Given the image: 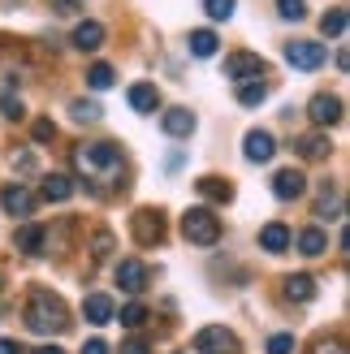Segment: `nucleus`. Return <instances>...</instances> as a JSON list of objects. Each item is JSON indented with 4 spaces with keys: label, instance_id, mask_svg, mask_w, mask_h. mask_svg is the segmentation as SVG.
Wrapping results in <instances>:
<instances>
[{
    "label": "nucleus",
    "instance_id": "obj_1",
    "mask_svg": "<svg viewBox=\"0 0 350 354\" xmlns=\"http://www.w3.org/2000/svg\"><path fill=\"white\" fill-rule=\"evenodd\" d=\"M26 328L39 333V337L65 333V328H69V311H65V303H61L52 290H30V298H26Z\"/></svg>",
    "mask_w": 350,
    "mask_h": 354
},
{
    "label": "nucleus",
    "instance_id": "obj_2",
    "mask_svg": "<svg viewBox=\"0 0 350 354\" xmlns=\"http://www.w3.org/2000/svg\"><path fill=\"white\" fill-rule=\"evenodd\" d=\"M182 234L195 246H217L221 242V216H212V207H190L182 216Z\"/></svg>",
    "mask_w": 350,
    "mask_h": 354
},
{
    "label": "nucleus",
    "instance_id": "obj_3",
    "mask_svg": "<svg viewBox=\"0 0 350 354\" xmlns=\"http://www.w3.org/2000/svg\"><path fill=\"white\" fill-rule=\"evenodd\" d=\"M74 165L82 173H121V151L113 143H82L74 151Z\"/></svg>",
    "mask_w": 350,
    "mask_h": 354
},
{
    "label": "nucleus",
    "instance_id": "obj_4",
    "mask_svg": "<svg viewBox=\"0 0 350 354\" xmlns=\"http://www.w3.org/2000/svg\"><path fill=\"white\" fill-rule=\"evenodd\" d=\"M130 234H134V242H138V246H160L169 229H165V216H160V212L138 207L134 216H130Z\"/></svg>",
    "mask_w": 350,
    "mask_h": 354
},
{
    "label": "nucleus",
    "instance_id": "obj_5",
    "mask_svg": "<svg viewBox=\"0 0 350 354\" xmlns=\"http://www.w3.org/2000/svg\"><path fill=\"white\" fill-rule=\"evenodd\" d=\"M195 354H238V337L225 324H203L195 333Z\"/></svg>",
    "mask_w": 350,
    "mask_h": 354
},
{
    "label": "nucleus",
    "instance_id": "obj_6",
    "mask_svg": "<svg viewBox=\"0 0 350 354\" xmlns=\"http://www.w3.org/2000/svg\"><path fill=\"white\" fill-rule=\"evenodd\" d=\"M268 74V65L264 57H255V52H234V57H225V78L230 82H255V78H264Z\"/></svg>",
    "mask_w": 350,
    "mask_h": 354
},
{
    "label": "nucleus",
    "instance_id": "obj_7",
    "mask_svg": "<svg viewBox=\"0 0 350 354\" xmlns=\"http://www.w3.org/2000/svg\"><path fill=\"white\" fill-rule=\"evenodd\" d=\"M324 44H316V39H294V44H286V61L294 65V69H320L324 65Z\"/></svg>",
    "mask_w": 350,
    "mask_h": 354
},
{
    "label": "nucleus",
    "instance_id": "obj_8",
    "mask_svg": "<svg viewBox=\"0 0 350 354\" xmlns=\"http://www.w3.org/2000/svg\"><path fill=\"white\" fill-rule=\"evenodd\" d=\"M147 281H151V268H147V263H138V259H121V263H117V286L126 290V294H143Z\"/></svg>",
    "mask_w": 350,
    "mask_h": 354
},
{
    "label": "nucleus",
    "instance_id": "obj_9",
    "mask_svg": "<svg viewBox=\"0 0 350 354\" xmlns=\"http://www.w3.org/2000/svg\"><path fill=\"white\" fill-rule=\"evenodd\" d=\"M242 156H247L251 165H268L277 156V138L268 130H251L247 138H242Z\"/></svg>",
    "mask_w": 350,
    "mask_h": 354
},
{
    "label": "nucleus",
    "instance_id": "obj_10",
    "mask_svg": "<svg viewBox=\"0 0 350 354\" xmlns=\"http://www.w3.org/2000/svg\"><path fill=\"white\" fill-rule=\"evenodd\" d=\"M307 117L316 121V126H338V121H342V100H338V95H329V91L311 95V104H307Z\"/></svg>",
    "mask_w": 350,
    "mask_h": 354
},
{
    "label": "nucleus",
    "instance_id": "obj_11",
    "mask_svg": "<svg viewBox=\"0 0 350 354\" xmlns=\"http://www.w3.org/2000/svg\"><path fill=\"white\" fill-rule=\"evenodd\" d=\"M0 207H5L9 216H30V212H35V194L22 182H9L5 190H0Z\"/></svg>",
    "mask_w": 350,
    "mask_h": 354
},
{
    "label": "nucleus",
    "instance_id": "obj_12",
    "mask_svg": "<svg viewBox=\"0 0 350 354\" xmlns=\"http://www.w3.org/2000/svg\"><path fill=\"white\" fill-rule=\"evenodd\" d=\"M82 315H86V324H95V328L113 324V320H117L113 298H109V294H86V298H82Z\"/></svg>",
    "mask_w": 350,
    "mask_h": 354
},
{
    "label": "nucleus",
    "instance_id": "obj_13",
    "mask_svg": "<svg viewBox=\"0 0 350 354\" xmlns=\"http://www.w3.org/2000/svg\"><path fill=\"white\" fill-rule=\"evenodd\" d=\"M273 194H277V199H303V194H307L303 169H282V173L273 177Z\"/></svg>",
    "mask_w": 350,
    "mask_h": 354
},
{
    "label": "nucleus",
    "instance_id": "obj_14",
    "mask_svg": "<svg viewBox=\"0 0 350 354\" xmlns=\"http://www.w3.org/2000/svg\"><path fill=\"white\" fill-rule=\"evenodd\" d=\"M160 130L169 138H190L195 134V113L190 109H169V113H160Z\"/></svg>",
    "mask_w": 350,
    "mask_h": 354
},
{
    "label": "nucleus",
    "instance_id": "obj_15",
    "mask_svg": "<svg viewBox=\"0 0 350 354\" xmlns=\"http://www.w3.org/2000/svg\"><path fill=\"white\" fill-rule=\"evenodd\" d=\"M69 44H74L78 52H100L104 48V22H78Z\"/></svg>",
    "mask_w": 350,
    "mask_h": 354
},
{
    "label": "nucleus",
    "instance_id": "obj_16",
    "mask_svg": "<svg viewBox=\"0 0 350 354\" xmlns=\"http://www.w3.org/2000/svg\"><path fill=\"white\" fill-rule=\"evenodd\" d=\"M290 242H294V234H290V229H286L282 221H273V225L259 229V246H264V251H273V255L290 251Z\"/></svg>",
    "mask_w": 350,
    "mask_h": 354
},
{
    "label": "nucleus",
    "instance_id": "obj_17",
    "mask_svg": "<svg viewBox=\"0 0 350 354\" xmlns=\"http://www.w3.org/2000/svg\"><path fill=\"white\" fill-rule=\"evenodd\" d=\"M126 100H130L134 113H156V109H160V91H156V82H134Z\"/></svg>",
    "mask_w": 350,
    "mask_h": 354
},
{
    "label": "nucleus",
    "instance_id": "obj_18",
    "mask_svg": "<svg viewBox=\"0 0 350 354\" xmlns=\"http://www.w3.org/2000/svg\"><path fill=\"white\" fill-rule=\"evenodd\" d=\"M44 242H48V234L39 225H22V229H13V246L17 251H26V255H39L44 251Z\"/></svg>",
    "mask_w": 350,
    "mask_h": 354
},
{
    "label": "nucleus",
    "instance_id": "obj_19",
    "mask_svg": "<svg viewBox=\"0 0 350 354\" xmlns=\"http://www.w3.org/2000/svg\"><path fill=\"white\" fill-rule=\"evenodd\" d=\"M294 151H299L303 160H324V156L333 151V143H329L324 134H303V138H294Z\"/></svg>",
    "mask_w": 350,
    "mask_h": 354
},
{
    "label": "nucleus",
    "instance_id": "obj_20",
    "mask_svg": "<svg viewBox=\"0 0 350 354\" xmlns=\"http://www.w3.org/2000/svg\"><path fill=\"white\" fill-rule=\"evenodd\" d=\"M195 186H199V194H203L208 203H230V199H234V186L221 182V177H199Z\"/></svg>",
    "mask_w": 350,
    "mask_h": 354
},
{
    "label": "nucleus",
    "instance_id": "obj_21",
    "mask_svg": "<svg viewBox=\"0 0 350 354\" xmlns=\"http://www.w3.org/2000/svg\"><path fill=\"white\" fill-rule=\"evenodd\" d=\"M286 298H290V303H311V298H316V281H311L307 272L286 277Z\"/></svg>",
    "mask_w": 350,
    "mask_h": 354
},
{
    "label": "nucleus",
    "instance_id": "obj_22",
    "mask_svg": "<svg viewBox=\"0 0 350 354\" xmlns=\"http://www.w3.org/2000/svg\"><path fill=\"white\" fill-rule=\"evenodd\" d=\"M69 194H74V182H69L65 173H48V177H44V199H48V203H65Z\"/></svg>",
    "mask_w": 350,
    "mask_h": 354
},
{
    "label": "nucleus",
    "instance_id": "obj_23",
    "mask_svg": "<svg viewBox=\"0 0 350 354\" xmlns=\"http://www.w3.org/2000/svg\"><path fill=\"white\" fill-rule=\"evenodd\" d=\"M299 251H303L307 259L324 255V251H329V238H324V229H303V234H299Z\"/></svg>",
    "mask_w": 350,
    "mask_h": 354
},
{
    "label": "nucleus",
    "instance_id": "obj_24",
    "mask_svg": "<svg viewBox=\"0 0 350 354\" xmlns=\"http://www.w3.org/2000/svg\"><path fill=\"white\" fill-rule=\"evenodd\" d=\"M217 35L212 30H190V52H195V57H217Z\"/></svg>",
    "mask_w": 350,
    "mask_h": 354
},
{
    "label": "nucleus",
    "instance_id": "obj_25",
    "mask_svg": "<svg viewBox=\"0 0 350 354\" xmlns=\"http://www.w3.org/2000/svg\"><path fill=\"white\" fill-rule=\"evenodd\" d=\"M264 100H268L264 82H242L238 86V104H242V109H255V104H264Z\"/></svg>",
    "mask_w": 350,
    "mask_h": 354
},
{
    "label": "nucleus",
    "instance_id": "obj_26",
    "mask_svg": "<svg viewBox=\"0 0 350 354\" xmlns=\"http://www.w3.org/2000/svg\"><path fill=\"white\" fill-rule=\"evenodd\" d=\"M113 78H117V74H113V65H104V61L86 69V86H91V91H109Z\"/></svg>",
    "mask_w": 350,
    "mask_h": 354
},
{
    "label": "nucleus",
    "instance_id": "obj_27",
    "mask_svg": "<svg viewBox=\"0 0 350 354\" xmlns=\"http://www.w3.org/2000/svg\"><path fill=\"white\" fill-rule=\"evenodd\" d=\"M320 30L329 35V39H342V35H346V9H329L320 17Z\"/></svg>",
    "mask_w": 350,
    "mask_h": 354
},
{
    "label": "nucleus",
    "instance_id": "obj_28",
    "mask_svg": "<svg viewBox=\"0 0 350 354\" xmlns=\"http://www.w3.org/2000/svg\"><path fill=\"white\" fill-rule=\"evenodd\" d=\"M234 5H238V0H203V9H208V17H212V22H230V17H234Z\"/></svg>",
    "mask_w": 350,
    "mask_h": 354
},
{
    "label": "nucleus",
    "instance_id": "obj_29",
    "mask_svg": "<svg viewBox=\"0 0 350 354\" xmlns=\"http://www.w3.org/2000/svg\"><path fill=\"white\" fill-rule=\"evenodd\" d=\"M69 113H74V121H100V104L95 100H74V104H69Z\"/></svg>",
    "mask_w": 350,
    "mask_h": 354
},
{
    "label": "nucleus",
    "instance_id": "obj_30",
    "mask_svg": "<svg viewBox=\"0 0 350 354\" xmlns=\"http://www.w3.org/2000/svg\"><path fill=\"white\" fill-rule=\"evenodd\" d=\"M121 324H126V328H143V324H147V307H143V303L121 307Z\"/></svg>",
    "mask_w": 350,
    "mask_h": 354
},
{
    "label": "nucleus",
    "instance_id": "obj_31",
    "mask_svg": "<svg viewBox=\"0 0 350 354\" xmlns=\"http://www.w3.org/2000/svg\"><path fill=\"white\" fill-rule=\"evenodd\" d=\"M277 13H282L286 22H303V17H307V5H303V0H277Z\"/></svg>",
    "mask_w": 350,
    "mask_h": 354
},
{
    "label": "nucleus",
    "instance_id": "obj_32",
    "mask_svg": "<svg viewBox=\"0 0 350 354\" xmlns=\"http://www.w3.org/2000/svg\"><path fill=\"white\" fill-rule=\"evenodd\" d=\"M91 255H95V259H109V255H113V234H109V229H95V238H91Z\"/></svg>",
    "mask_w": 350,
    "mask_h": 354
},
{
    "label": "nucleus",
    "instance_id": "obj_33",
    "mask_svg": "<svg viewBox=\"0 0 350 354\" xmlns=\"http://www.w3.org/2000/svg\"><path fill=\"white\" fill-rule=\"evenodd\" d=\"M268 354H294V333H273V337H268Z\"/></svg>",
    "mask_w": 350,
    "mask_h": 354
},
{
    "label": "nucleus",
    "instance_id": "obj_34",
    "mask_svg": "<svg viewBox=\"0 0 350 354\" xmlns=\"http://www.w3.org/2000/svg\"><path fill=\"white\" fill-rule=\"evenodd\" d=\"M22 100H17V95H0V117H9V121H22Z\"/></svg>",
    "mask_w": 350,
    "mask_h": 354
},
{
    "label": "nucleus",
    "instance_id": "obj_35",
    "mask_svg": "<svg viewBox=\"0 0 350 354\" xmlns=\"http://www.w3.org/2000/svg\"><path fill=\"white\" fill-rule=\"evenodd\" d=\"M30 134H35V143H52V138H57V126H52L48 117H39V121L30 126Z\"/></svg>",
    "mask_w": 350,
    "mask_h": 354
},
{
    "label": "nucleus",
    "instance_id": "obj_36",
    "mask_svg": "<svg viewBox=\"0 0 350 354\" xmlns=\"http://www.w3.org/2000/svg\"><path fill=\"white\" fill-rule=\"evenodd\" d=\"M121 354H151L147 337H130V342H121Z\"/></svg>",
    "mask_w": 350,
    "mask_h": 354
},
{
    "label": "nucleus",
    "instance_id": "obj_37",
    "mask_svg": "<svg viewBox=\"0 0 350 354\" xmlns=\"http://www.w3.org/2000/svg\"><path fill=\"white\" fill-rule=\"evenodd\" d=\"M13 169L30 173V169H35V156H30V151H13Z\"/></svg>",
    "mask_w": 350,
    "mask_h": 354
},
{
    "label": "nucleus",
    "instance_id": "obj_38",
    "mask_svg": "<svg viewBox=\"0 0 350 354\" xmlns=\"http://www.w3.org/2000/svg\"><path fill=\"white\" fill-rule=\"evenodd\" d=\"M82 354H109V342H100V337H91L82 346Z\"/></svg>",
    "mask_w": 350,
    "mask_h": 354
},
{
    "label": "nucleus",
    "instance_id": "obj_39",
    "mask_svg": "<svg viewBox=\"0 0 350 354\" xmlns=\"http://www.w3.org/2000/svg\"><path fill=\"white\" fill-rule=\"evenodd\" d=\"M316 354H346V350H342V342H324V346H316Z\"/></svg>",
    "mask_w": 350,
    "mask_h": 354
},
{
    "label": "nucleus",
    "instance_id": "obj_40",
    "mask_svg": "<svg viewBox=\"0 0 350 354\" xmlns=\"http://www.w3.org/2000/svg\"><path fill=\"white\" fill-rule=\"evenodd\" d=\"M0 354H22V346L9 342V337H0Z\"/></svg>",
    "mask_w": 350,
    "mask_h": 354
},
{
    "label": "nucleus",
    "instance_id": "obj_41",
    "mask_svg": "<svg viewBox=\"0 0 350 354\" xmlns=\"http://www.w3.org/2000/svg\"><path fill=\"white\" fill-rule=\"evenodd\" d=\"M82 5V0H57V13H74Z\"/></svg>",
    "mask_w": 350,
    "mask_h": 354
},
{
    "label": "nucleus",
    "instance_id": "obj_42",
    "mask_svg": "<svg viewBox=\"0 0 350 354\" xmlns=\"http://www.w3.org/2000/svg\"><path fill=\"white\" fill-rule=\"evenodd\" d=\"M35 354H65V350H61V346H39Z\"/></svg>",
    "mask_w": 350,
    "mask_h": 354
}]
</instances>
